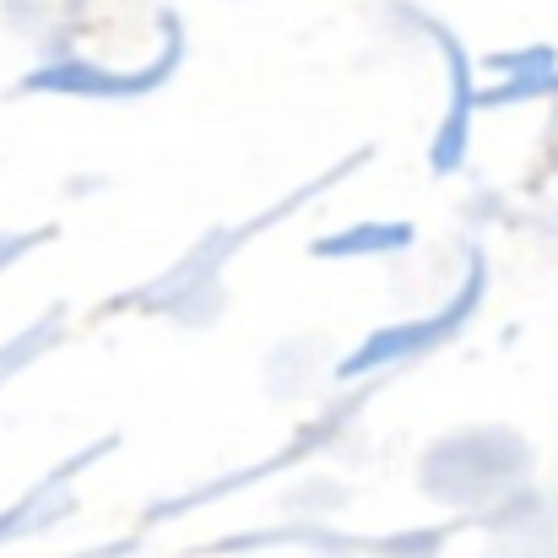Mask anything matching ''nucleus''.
Here are the masks:
<instances>
[]
</instances>
